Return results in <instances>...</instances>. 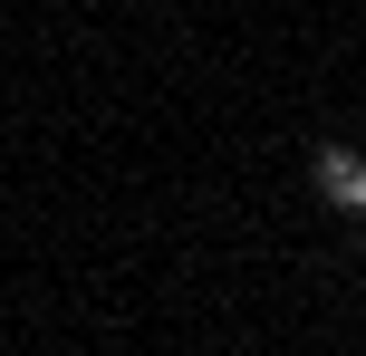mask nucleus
Segmentation results:
<instances>
[{
	"label": "nucleus",
	"mask_w": 366,
	"mask_h": 356,
	"mask_svg": "<svg viewBox=\"0 0 366 356\" xmlns=\"http://www.w3.org/2000/svg\"><path fill=\"white\" fill-rule=\"evenodd\" d=\"M309 193L328 212H347V222H366V154L357 145H318L309 154Z\"/></svg>",
	"instance_id": "nucleus-1"
}]
</instances>
